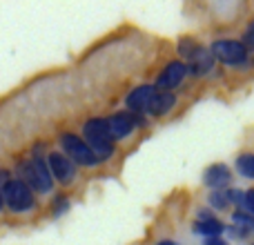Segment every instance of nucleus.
<instances>
[{"mask_svg": "<svg viewBox=\"0 0 254 245\" xmlns=\"http://www.w3.org/2000/svg\"><path fill=\"white\" fill-rule=\"evenodd\" d=\"M174 105H176V98L172 92H154V96L149 98V105L145 112L152 116H165Z\"/></svg>", "mask_w": 254, "mask_h": 245, "instance_id": "f8f14e48", "label": "nucleus"}, {"mask_svg": "<svg viewBox=\"0 0 254 245\" xmlns=\"http://www.w3.org/2000/svg\"><path fill=\"white\" fill-rule=\"evenodd\" d=\"M67 207H69V203H67V198H63V196H58L56 198V203H54V214H63V212L67 210Z\"/></svg>", "mask_w": 254, "mask_h": 245, "instance_id": "6ab92c4d", "label": "nucleus"}, {"mask_svg": "<svg viewBox=\"0 0 254 245\" xmlns=\"http://www.w3.org/2000/svg\"><path fill=\"white\" fill-rule=\"evenodd\" d=\"M243 47H246V49H254V22L248 27L246 36H243Z\"/></svg>", "mask_w": 254, "mask_h": 245, "instance_id": "a211bd4d", "label": "nucleus"}, {"mask_svg": "<svg viewBox=\"0 0 254 245\" xmlns=\"http://www.w3.org/2000/svg\"><path fill=\"white\" fill-rule=\"evenodd\" d=\"M212 67H214V56H212V54L207 52L203 45L192 54V56L188 58V71L192 76L207 74V71H212Z\"/></svg>", "mask_w": 254, "mask_h": 245, "instance_id": "9b49d317", "label": "nucleus"}, {"mask_svg": "<svg viewBox=\"0 0 254 245\" xmlns=\"http://www.w3.org/2000/svg\"><path fill=\"white\" fill-rule=\"evenodd\" d=\"M210 205L216 207V210H225V207L230 205L228 196H225V192H212L210 194Z\"/></svg>", "mask_w": 254, "mask_h": 245, "instance_id": "dca6fc26", "label": "nucleus"}, {"mask_svg": "<svg viewBox=\"0 0 254 245\" xmlns=\"http://www.w3.org/2000/svg\"><path fill=\"white\" fill-rule=\"evenodd\" d=\"M9 181V172H4V170H0V185H4Z\"/></svg>", "mask_w": 254, "mask_h": 245, "instance_id": "4be33fe9", "label": "nucleus"}, {"mask_svg": "<svg viewBox=\"0 0 254 245\" xmlns=\"http://www.w3.org/2000/svg\"><path fill=\"white\" fill-rule=\"evenodd\" d=\"M156 245H179V243H174V241H161V243H156Z\"/></svg>", "mask_w": 254, "mask_h": 245, "instance_id": "5701e85b", "label": "nucleus"}, {"mask_svg": "<svg viewBox=\"0 0 254 245\" xmlns=\"http://www.w3.org/2000/svg\"><path fill=\"white\" fill-rule=\"evenodd\" d=\"M83 134H85V143L92 149V154L96 156L98 163L107 161V158L114 154V140H112V136H110L105 119L87 121L83 127Z\"/></svg>", "mask_w": 254, "mask_h": 245, "instance_id": "f257e3e1", "label": "nucleus"}, {"mask_svg": "<svg viewBox=\"0 0 254 245\" xmlns=\"http://www.w3.org/2000/svg\"><path fill=\"white\" fill-rule=\"evenodd\" d=\"M105 122H107V129H110L112 140L125 138V136H129L131 131H134L136 125H143V121H140L136 114H129V112H119V114L105 119Z\"/></svg>", "mask_w": 254, "mask_h": 245, "instance_id": "423d86ee", "label": "nucleus"}, {"mask_svg": "<svg viewBox=\"0 0 254 245\" xmlns=\"http://www.w3.org/2000/svg\"><path fill=\"white\" fill-rule=\"evenodd\" d=\"M225 196H228L230 203H243V192L241 189H230V192H225Z\"/></svg>", "mask_w": 254, "mask_h": 245, "instance_id": "aec40b11", "label": "nucleus"}, {"mask_svg": "<svg viewBox=\"0 0 254 245\" xmlns=\"http://www.w3.org/2000/svg\"><path fill=\"white\" fill-rule=\"evenodd\" d=\"M230 181H232L230 167L228 165H221V163H216V165H210L205 170V174H203V183H205L207 187H212L214 192H219L221 187H228Z\"/></svg>", "mask_w": 254, "mask_h": 245, "instance_id": "1a4fd4ad", "label": "nucleus"}, {"mask_svg": "<svg viewBox=\"0 0 254 245\" xmlns=\"http://www.w3.org/2000/svg\"><path fill=\"white\" fill-rule=\"evenodd\" d=\"M47 167H49L52 179H56L58 183H63V185H69L71 181H74V176H76V165L65 156V154H61V152L49 154Z\"/></svg>", "mask_w": 254, "mask_h": 245, "instance_id": "0eeeda50", "label": "nucleus"}, {"mask_svg": "<svg viewBox=\"0 0 254 245\" xmlns=\"http://www.w3.org/2000/svg\"><path fill=\"white\" fill-rule=\"evenodd\" d=\"M243 205L248 207L250 216H254V189H248V192H243Z\"/></svg>", "mask_w": 254, "mask_h": 245, "instance_id": "f3484780", "label": "nucleus"}, {"mask_svg": "<svg viewBox=\"0 0 254 245\" xmlns=\"http://www.w3.org/2000/svg\"><path fill=\"white\" fill-rule=\"evenodd\" d=\"M2 192V203H7V207L11 212H27L36 205L34 192L22 183L20 179H11L0 187Z\"/></svg>", "mask_w": 254, "mask_h": 245, "instance_id": "7ed1b4c3", "label": "nucleus"}, {"mask_svg": "<svg viewBox=\"0 0 254 245\" xmlns=\"http://www.w3.org/2000/svg\"><path fill=\"white\" fill-rule=\"evenodd\" d=\"M61 143H63V149H65V156L69 158L71 163H78V165H85V167H94L96 165V156L92 154V149L87 147L80 136L76 134H63L61 136Z\"/></svg>", "mask_w": 254, "mask_h": 245, "instance_id": "39448f33", "label": "nucleus"}, {"mask_svg": "<svg viewBox=\"0 0 254 245\" xmlns=\"http://www.w3.org/2000/svg\"><path fill=\"white\" fill-rule=\"evenodd\" d=\"M223 223H221L219 219H214V216H210V219H198L196 225H194V232L201 234V237H221V232H223Z\"/></svg>", "mask_w": 254, "mask_h": 245, "instance_id": "ddd939ff", "label": "nucleus"}, {"mask_svg": "<svg viewBox=\"0 0 254 245\" xmlns=\"http://www.w3.org/2000/svg\"><path fill=\"white\" fill-rule=\"evenodd\" d=\"M210 54L214 56V61H221L223 65H234V67H241L246 65L248 61V49L243 47V43L239 40H216L212 45Z\"/></svg>", "mask_w": 254, "mask_h": 245, "instance_id": "20e7f679", "label": "nucleus"}, {"mask_svg": "<svg viewBox=\"0 0 254 245\" xmlns=\"http://www.w3.org/2000/svg\"><path fill=\"white\" fill-rule=\"evenodd\" d=\"M205 245H228L221 237H212V239H205Z\"/></svg>", "mask_w": 254, "mask_h": 245, "instance_id": "412c9836", "label": "nucleus"}, {"mask_svg": "<svg viewBox=\"0 0 254 245\" xmlns=\"http://www.w3.org/2000/svg\"><path fill=\"white\" fill-rule=\"evenodd\" d=\"M2 205H4L2 203V192H0V210H2Z\"/></svg>", "mask_w": 254, "mask_h": 245, "instance_id": "b1692460", "label": "nucleus"}, {"mask_svg": "<svg viewBox=\"0 0 254 245\" xmlns=\"http://www.w3.org/2000/svg\"><path fill=\"white\" fill-rule=\"evenodd\" d=\"M237 170L246 179H254V154H243L237 158Z\"/></svg>", "mask_w": 254, "mask_h": 245, "instance_id": "2eb2a0df", "label": "nucleus"}, {"mask_svg": "<svg viewBox=\"0 0 254 245\" xmlns=\"http://www.w3.org/2000/svg\"><path fill=\"white\" fill-rule=\"evenodd\" d=\"M232 219H234V228H239L241 232H246V237L254 234V216L243 214V212H237Z\"/></svg>", "mask_w": 254, "mask_h": 245, "instance_id": "4468645a", "label": "nucleus"}, {"mask_svg": "<svg viewBox=\"0 0 254 245\" xmlns=\"http://www.w3.org/2000/svg\"><path fill=\"white\" fill-rule=\"evenodd\" d=\"M154 92H156L154 87H149V85H143V87H136L134 92L127 94L125 105H127V110H129V114H136V116H138L140 112L147 110L149 98L154 96Z\"/></svg>", "mask_w": 254, "mask_h": 245, "instance_id": "9d476101", "label": "nucleus"}, {"mask_svg": "<svg viewBox=\"0 0 254 245\" xmlns=\"http://www.w3.org/2000/svg\"><path fill=\"white\" fill-rule=\"evenodd\" d=\"M18 174H20V181L31 192H40V194L52 192L54 179H52V174H49V167H47V163H45V158L34 156V158H29V161H22L20 167H18Z\"/></svg>", "mask_w": 254, "mask_h": 245, "instance_id": "f03ea898", "label": "nucleus"}, {"mask_svg": "<svg viewBox=\"0 0 254 245\" xmlns=\"http://www.w3.org/2000/svg\"><path fill=\"white\" fill-rule=\"evenodd\" d=\"M185 76H188V67H185L183 62L174 61V62H170V65H167L161 74H158L156 87H154V89H156V92H170V89L179 87V85L183 83Z\"/></svg>", "mask_w": 254, "mask_h": 245, "instance_id": "6e6552de", "label": "nucleus"}]
</instances>
